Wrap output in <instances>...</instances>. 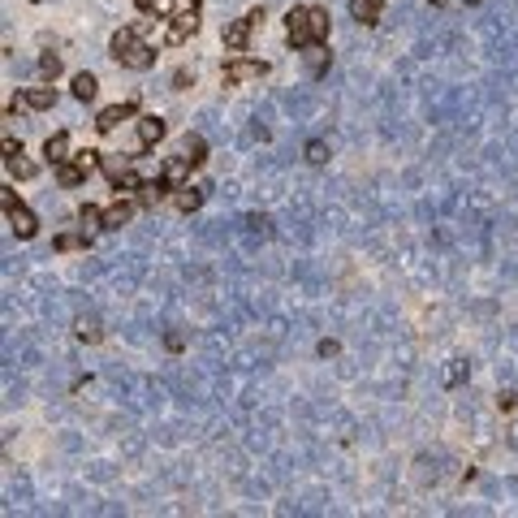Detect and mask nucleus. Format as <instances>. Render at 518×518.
I'll use <instances>...</instances> for the list:
<instances>
[{
  "label": "nucleus",
  "instance_id": "f257e3e1",
  "mask_svg": "<svg viewBox=\"0 0 518 518\" xmlns=\"http://www.w3.org/2000/svg\"><path fill=\"white\" fill-rule=\"evenodd\" d=\"M285 31L294 48H311V43H324L329 39V13L324 9H298L294 5L285 13Z\"/></svg>",
  "mask_w": 518,
  "mask_h": 518
},
{
  "label": "nucleus",
  "instance_id": "f03ea898",
  "mask_svg": "<svg viewBox=\"0 0 518 518\" xmlns=\"http://www.w3.org/2000/svg\"><path fill=\"white\" fill-rule=\"evenodd\" d=\"M108 48H113V61H121L126 69H152V61H156V52H152V48L138 39V31H130V27H121Z\"/></svg>",
  "mask_w": 518,
  "mask_h": 518
},
{
  "label": "nucleus",
  "instance_id": "7ed1b4c3",
  "mask_svg": "<svg viewBox=\"0 0 518 518\" xmlns=\"http://www.w3.org/2000/svg\"><path fill=\"white\" fill-rule=\"evenodd\" d=\"M0 208H5V220H9V229H13L17 238H35L39 225H35V216L17 203V194H13V190H0Z\"/></svg>",
  "mask_w": 518,
  "mask_h": 518
},
{
  "label": "nucleus",
  "instance_id": "20e7f679",
  "mask_svg": "<svg viewBox=\"0 0 518 518\" xmlns=\"http://www.w3.org/2000/svg\"><path fill=\"white\" fill-rule=\"evenodd\" d=\"M251 31H255V17H251V13L238 17V22H229V27H225V48H229V52H242L246 39H251Z\"/></svg>",
  "mask_w": 518,
  "mask_h": 518
},
{
  "label": "nucleus",
  "instance_id": "39448f33",
  "mask_svg": "<svg viewBox=\"0 0 518 518\" xmlns=\"http://www.w3.org/2000/svg\"><path fill=\"white\" fill-rule=\"evenodd\" d=\"M104 173H108V182H113V186H126V190H138V186H143L134 173H130V160L108 156V160H104Z\"/></svg>",
  "mask_w": 518,
  "mask_h": 518
},
{
  "label": "nucleus",
  "instance_id": "423d86ee",
  "mask_svg": "<svg viewBox=\"0 0 518 518\" xmlns=\"http://www.w3.org/2000/svg\"><path fill=\"white\" fill-rule=\"evenodd\" d=\"M264 61H233V65H225V82H255V78H264Z\"/></svg>",
  "mask_w": 518,
  "mask_h": 518
},
{
  "label": "nucleus",
  "instance_id": "0eeeda50",
  "mask_svg": "<svg viewBox=\"0 0 518 518\" xmlns=\"http://www.w3.org/2000/svg\"><path fill=\"white\" fill-rule=\"evenodd\" d=\"M208 194H212V182H199V186H182V190H178V208H182V212H199Z\"/></svg>",
  "mask_w": 518,
  "mask_h": 518
},
{
  "label": "nucleus",
  "instance_id": "6e6552de",
  "mask_svg": "<svg viewBox=\"0 0 518 518\" xmlns=\"http://www.w3.org/2000/svg\"><path fill=\"white\" fill-rule=\"evenodd\" d=\"M73 333H78V341H100L104 337V324H100V315L78 311V315H73Z\"/></svg>",
  "mask_w": 518,
  "mask_h": 518
},
{
  "label": "nucleus",
  "instance_id": "1a4fd4ad",
  "mask_svg": "<svg viewBox=\"0 0 518 518\" xmlns=\"http://www.w3.org/2000/svg\"><path fill=\"white\" fill-rule=\"evenodd\" d=\"M194 27H199V13H194V9L178 13V17H173V27H168V43H182L186 35H194Z\"/></svg>",
  "mask_w": 518,
  "mask_h": 518
},
{
  "label": "nucleus",
  "instance_id": "9d476101",
  "mask_svg": "<svg viewBox=\"0 0 518 518\" xmlns=\"http://www.w3.org/2000/svg\"><path fill=\"white\" fill-rule=\"evenodd\" d=\"M130 113H134V100H130V104H113V108H104L100 117H95V126H100V130L108 134V130H117V126H121V121H126Z\"/></svg>",
  "mask_w": 518,
  "mask_h": 518
},
{
  "label": "nucleus",
  "instance_id": "9b49d317",
  "mask_svg": "<svg viewBox=\"0 0 518 518\" xmlns=\"http://www.w3.org/2000/svg\"><path fill=\"white\" fill-rule=\"evenodd\" d=\"M182 156H186L190 164H199V160L208 156V143H203V130H190V134H182Z\"/></svg>",
  "mask_w": 518,
  "mask_h": 518
},
{
  "label": "nucleus",
  "instance_id": "f8f14e48",
  "mask_svg": "<svg viewBox=\"0 0 518 518\" xmlns=\"http://www.w3.org/2000/svg\"><path fill=\"white\" fill-rule=\"evenodd\" d=\"M164 130H168V126H164V117H156V113H152V117H143V121H138V143H143V147H147V143H160Z\"/></svg>",
  "mask_w": 518,
  "mask_h": 518
},
{
  "label": "nucleus",
  "instance_id": "ddd939ff",
  "mask_svg": "<svg viewBox=\"0 0 518 518\" xmlns=\"http://www.w3.org/2000/svg\"><path fill=\"white\" fill-rule=\"evenodd\" d=\"M130 216H134V203L130 199H117L113 208H104V229H121Z\"/></svg>",
  "mask_w": 518,
  "mask_h": 518
},
{
  "label": "nucleus",
  "instance_id": "4468645a",
  "mask_svg": "<svg viewBox=\"0 0 518 518\" xmlns=\"http://www.w3.org/2000/svg\"><path fill=\"white\" fill-rule=\"evenodd\" d=\"M303 65H307V73H311V78H319V73H329V52H324L319 43H311L307 52H303Z\"/></svg>",
  "mask_w": 518,
  "mask_h": 518
},
{
  "label": "nucleus",
  "instance_id": "2eb2a0df",
  "mask_svg": "<svg viewBox=\"0 0 518 518\" xmlns=\"http://www.w3.org/2000/svg\"><path fill=\"white\" fill-rule=\"evenodd\" d=\"M242 229L264 242V238H273V220H268L264 212H251V216H242Z\"/></svg>",
  "mask_w": 518,
  "mask_h": 518
},
{
  "label": "nucleus",
  "instance_id": "dca6fc26",
  "mask_svg": "<svg viewBox=\"0 0 518 518\" xmlns=\"http://www.w3.org/2000/svg\"><path fill=\"white\" fill-rule=\"evenodd\" d=\"M350 17L363 22V27H372V22L380 17V0H350Z\"/></svg>",
  "mask_w": 518,
  "mask_h": 518
},
{
  "label": "nucleus",
  "instance_id": "f3484780",
  "mask_svg": "<svg viewBox=\"0 0 518 518\" xmlns=\"http://www.w3.org/2000/svg\"><path fill=\"white\" fill-rule=\"evenodd\" d=\"M95 91H100V82H95V73H73V100L91 104V100H95Z\"/></svg>",
  "mask_w": 518,
  "mask_h": 518
},
{
  "label": "nucleus",
  "instance_id": "a211bd4d",
  "mask_svg": "<svg viewBox=\"0 0 518 518\" xmlns=\"http://www.w3.org/2000/svg\"><path fill=\"white\" fill-rule=\"evenodd\" d=\"M466 372H471V363H466V359H449V367L440 372V384L454 389V384H462V380H466Z\"/></svg>",
  "mask_w": 518,
  "mask_h": 518
},
{
  "label": "nucleus",
  "instance_id": "6ab92c4d",
  "mask_svg": "<svg viewBox=\"0 0 518 518\" xmlns=\"http://www.w3.org/2000/svg\"><path fill=\"white\" fill-rule=\"evenodd\" d=\"M43 156L52 160V164H61V160L69 156V134H52V138L43 143Z\"/></svg>",
  "mask_w": 518,
  "mask_h": 518
},
{
  "label": "nucleus",
  "instance_id": "aec40b11",
  "mask_svg": "<svg viewBox=\"0 0 518 518\" xmlns=\"http://www.w3.org/2000/svg\"><path fill=\"white\" fill-rule=\"evenodd\" d=\"M143 449H147V440H143L138 432H121V454H126L130 462H138V458H143Z\"/></svg>",
  "mask_w": 518,
  "mask_h": 518
},
{
  "label": "nucleus",
  "instance_id": "412c9836",
  "mask_svg": "<svg viewBox=\"0 0 518 518\" xmlns=\"http://www.w3.org/2000/svg\"><path fill=\"white\" fill-rule=\"evenodd\" d=\"M27 104H31V108H52V104H57V91H52V87H31V91H27Z\"/></svg>",
  "mask_w": 518,
  "mask_h": 518
},
{
  "label": "nucleus",
  "instance_id": "4be33fe9",
  "mask_svg": "<svg viewBox=\"0 0 518 518\" xmlns=\"http://www.w3.org/2000/svg\"><path fill=\"white\" fill-rule=\"evenodd\" d=\"M329 156H333V152H329V143H324V138H311V143H307V164L319 168V164H329Z\"/></svg>",
  "mask_w": 518,
  "mask_h": 518
},
{
  "label": "nucleus",
  "instance_id": "5701e85b",
  "mask_svg": "<svg viewBox=\"0 0 518 518\" xmlns=\"http://www.w3.org/2000/svg\"><path fill=\"white\" fill-rule=\"evenodd\" d=\"M164 186H168V182H143V186H138V199H143L147 208L160 203V199H164Z\"/></svg>",
  "mask_w": 518,
  "mask_h": 518
},
{
  "label": "nucleus",
  "instance_id": "b1692460",
  "mask_svg": "<svg viewBox=\"0 0 518 518\" xmlns=\"http://www.w3.org/2000/svg\"><path fill=\"white\" fill-rule=\"evenodd\" d=\"M9 173H13V178H35L39 164H35V160H27V156H13V160H9Z\"/></svg>",
  "mask_w": 518,
  "mask_h": 518
},
{
  "label": "nucleus",
  "instance_id": "393cba45",
  "mask_svg": "<svg viewBox=\"0 0 518 518\" xmlns=\"http://www.w3.org/2000/svg\"><path fill=\"white\" fill-rule=\"evenodd\" d=\"M186 173H190V160L178 156V160H168V164H164V182H182Z\"/></svg>",
  "mask_w": 518,
  "mask_h": 518
},
{
  "label": "nucleus",
  "instance_id": "a878e982",
  "mask_svg": "<svg viewBox=\"0 0 518 518\" xmlns=\"http://www.w3.org/2000/svg\"><path fill=\"white\" fill-rule=\"evenodd\" d=\"M82 178H87V173H82L78 164H61V168H57V182H61V186H78Z\"/></svg>",
  "mask_w": 518,
  "mask_h": 518
},
{
  "label": "nucleus",
  "instance_id": "bb28decb",
  "mask_svg": "<svg viewBox=\"0 0 518 518\" xmlns=\"http://www.w3.org/2000/svg\"><path fill=\"white\" fill-rule=\"evenodd\" d=\"M246 492H251V497H273V480H264V475H251L242 484Z\"/></svg>",
  "mask_w": 518,
  "mask_h": 518
},
{
  "label": "nucleus",
  "instance_id": "cd10ccee",
  "mask_svg": "<svg viewBox=\"0 0 518 518\" xmlns=\"http://www.w3.org/2000/svg\"><path fill=\"white\" fill-rule=\"evenodd\" d=\"M117 471H113V466L108 462H87V480H95V484H108Z\"/></svg>",
  "mask_w": 518,
  "mask_h": 518
},
{
  "label": "nucleus",
  "instance_id": "c85d7f7f",
  "mask_svg": "<svg viewBox=\"0 0 518 518\" xmlns=\"http://www.w3.org/2000/svg\"><path fill=\"white\" fill-rule=\"evenodd\" d=\"M78 220H82V229H104V212H100V208H91V203L78 212Z\"/></svg>",
  "mask_w": 518,
  "mask_h": 518
},
{
  "label": "nucleus",
  "instance_id": "c756f323",
  "mask_svg": "<svg viewBox=\"0 0 518 518\" xmlns=\"http://www.w3.org/2000/svg\"><path fill=\"white\" fill-rule=\"evenodd\" d=\"M82 246H87L82 233H61V238H57V251H82Z\"/></svg>",
  "mask_w": 518,
  "mask_h": 518
},
{
  "label": "nucleus",
  "instance_id": "7c9ffc66",
  "mask_svg": "<svg viewBox=\"0 0 518 518\" xmlns=\"http://www.w3.org/2000/svg\"><path fill=\"white\" fill-rule=\"evenodd\" d=\"M186 341H190V333H182V329H168V333H164V345H168L173 354H178V350H186Z\"/></svg>",
  "mask_w": 518,
  "mask_h": 518
},
{
  "label": "nucleus",
  "instance_id": "2f4dec72",
  "mask_svg": "<svg viewBox=\"0 0 518 518\" xmlns=\"http://www.w3.org/2000/svg\"><path fill=\"white\" fill-rule=\"evenodd\" d=\"M73 164H78L82 173H91L95 164H104V160H100V152H91V147H87V152H78V156H73Z\"/></svg>",
  "mask_w": 518,
  "mask_h": 518
},
{
  "label": "nucleus",
  "instance_id": "473e14b6",
  "mask_svg": "<svg viewBox=\"0 0 518 518\" xmlns=\"http://www.w3.org/2000/svg\"><path fill=\"white\" fill-rule=\"evenodd\" d=\"M39 69L48 73V78H57V73H61V57H57V52H43V57H39Z\"/></svg>",
  "mask_w": 518,
  "mask_h": 518
},
{
  "label": "nucleus",
  "instance_id": "72a5a7b5",
  "mask_svg": "<svg viewBox=\"0 0 518 518\" xmlns=\"http://www.w3.org/2000/svg\"><path fill=\"white\" fill-rule=\"evenodd\" d=\"M315 354H319V359H337V354H341V341H333V337H324V341H319V345H315Z\"/></svg>",
  "mask_w": 518,
  "mask_h": 518
},
{
  "label": "nucleus",
  "instance_id": "f704fd0d",
  "mask_svg": "<svg viewBox=\"0 0 518 518\" xmlns=\"http://www.w3.org/2000/svg\"><path fill=\"white\" fill-rule=\"evenodd\" d=\"M138 9H147V13H173V0H138Z\"/></svg>",
  "mask_w": 518,
  "mask_h": 518
},
{
  "label": "nucleus",
  "instance_id": "c9c22d12",
  "mask_svg": "<svg viewBox=\"0 0 518 518\" xmlns=\"http://www.w3.org/2000/svg\"><path fill=\"white\" fill-rule=\"evenodd\" d=\"M190 82H194V73H190V69H178V73H173V91H186Z\"/></svg>",
  "mask_w": 518,
  "mask_h": 518
},
{
  "label": "nucleus",
  "instance_id": "e433bc0d",
  "mask_svg": "<svg viewBox=\"0 0 518 518\" xmlns=\"http://www.w3.org/2000/svg\"><path fill=\"white\" fill-rule=\"evenodd\" d=\"M61 449H69V454H78L82 449V440L73 436V432H61Z\"/></svg>",
  "mask_w": 518,
  "mask_h": 518
},
{
  "label": "nucleus",
  "instance_id": "4c0bfd02",
  "mask_svg": "<svg viewBox=\"0 0 518 518\" xmlns=\"http://www.w3.org/2000/svg\"><path fill=\"white\" fill-rule=\"evenodd\" d=\"M13 156H22V143L13 134H5V160H13Z\"/></svg>",
  "mask_w": 518,
  "mask_h": 518
},
{
  "label": "nucleus",
  "instance_id": "58836bf2",
  "mask_svg": "<svg viewBox=\"0 0 518 518\" xmlns=\"http://www.w3.org/2000/svg\"><path fill=\"white\" fill-rule=\"evenodd\" d=\"M505 492H510V497H518V480H505Z\"/></svg>",
  "mask_w": 518,
  "mask_h": 518
},
{
  "label": "nucleus",
  "instance_id": "ea45409f",
  "mask_svg": "<svg viewBox=\"0 0 518 518\" xmlns=\"http://www.w3.org/2000/svg\"><path fill=\"white\" fill-rule=\"evenodd\" d=\"M462 5H480V0H462Z\"/></svg>",
  "mask_w": 518,
  "mask_h": 518
}]
</instances>
